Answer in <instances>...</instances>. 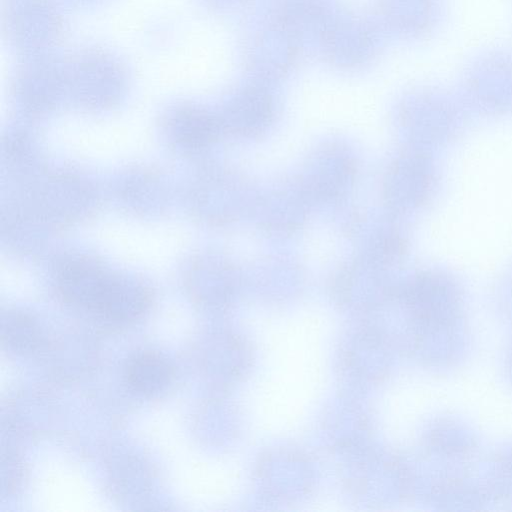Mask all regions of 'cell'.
<instances>
[{
	"instance_id": "6da1fadb",
	"label": "cell",
	"mask_w": 512,
	"mask_h": 512,
	"mask_svg": "<svg viewBox=\"0 0 512 512\" xmlns=\"http://www.w3.org/2000/svg\"><path fill=\"white\" fill-rule=\"evenodd\" d=\"M57 288L66 303L112 324L138 319L151 302L150 293L143 285L90 260L64 262L58 271Z\"/></svg>"
},
{
	"instance_id": "7a4b0ae2",
	"label": "cell",
	"mask_w": 512,
	"mask_h": 512,
	"mask_svg": "<svg viewBox=\"0 0 512 512\" xmlns=\"http://www.w3.org/2000/svg\"><path fill=\"white\" fill-rule=\"evenodd\" d=\"M174 378L170 361L159 352L145 350L134 354L124 367L128 389L138 396L153 397L165 391Z\"/></svg>"
},
{
	"instance_id": "3957f363",
	"label": "cell",
	"mask_w": 512,
	"mask_h": 512,
	"mask_svg": "<svg viewBox=\"0 0 512 512\" xmlns=\"http://www.w3.org/2000/svg\"><path fill=\"white\" fill-rule=\"evenodd\" d=\"M1 341L9 350L21 354L34 353L45 345V337L37 320L20 311L2 314Z\"/></svg>"
},
{
	"instance_id": "277c9868",
	"label": "cell",
	"mask_w": 512,
	"mask_h": 512,
	"mask_svg": "<svg viewBox=\"0 0 512 512\" xmlns=\"http://www.w3.org/2000/svg\"><path fill=\"white\" fill-rule=\"evenodd\" d=\"M23 478V466L16 454L11 449H2L1 479L3 496L11 495L19 487Z\"/></svg>"
}]
</instances>
